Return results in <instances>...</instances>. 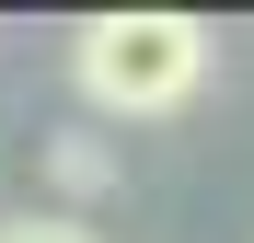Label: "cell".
Returning a JSON list of instances; mask_svg holds the SVG:
<instances>
[{"label": "cell", "mask_w": 254, "mask_h": 243, "mask_svg": "<svg viewBox=\"0 0 254 243\" xmlns=\"http://www.w3.org/2000/svg\"><path fill=\"white\" fill-rule=\"evenodd\" d=\"M0 243H104V232L69 220V209H23V220H0Z\"/></svg>", "instance_id": "3957f363"}, {"label": "cell", "mask_w": 254, "mask_h": 243, "mask_svg": "<svg viewBox=\"0 0 254 243\" xmlns=\"http://www.w3.org/2000/svg\"><path fill=\"white\" fill-rule=\"evenodd\" d=\"M69 81L93 116H185L208 81V23L196 12H93L69 35Z\"/></svg>", "instance_id": "6da1fadb"}, {"label": "cell", "mask_w": 254, "mask_h": 243, "mask_svg": "<svg viewBox=\"0 0 254 243\" xmlns=\"http://www.w3.org/2000/svg\"><path fill=\"white\" fill-rule=\"evenodd\" d=\"M47 162H58V185H69V197H93V185L116 174V162H104V139H81V128H69V139H58Z\"/></svg>", "instance_id": "7a4b0ae2"}]
</instances>
